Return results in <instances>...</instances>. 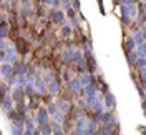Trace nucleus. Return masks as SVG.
Instances as JSON below:
<instances>
[{"label":"nucleus","mask_w":146,"mask_h":135,"mask_svg":"<svg viewBox=\"0 0 146 135\" xmlns=\"http://www.w3.org/2000/svg\"><path fill=\"white\" fill-rule=\"evenodd\" d=\"M143 37H145V40H146V28L143 30Z\"/></svg>","instance_id":"obj_29"},{"label":"nucleus","mask_w":146,"mask_h":135,"mask_svg":"<svg viewBox=\"0 0 146 135\" xmlns=\"http://www.w3.org/2000/svg\"><path fill=\"white\" fill-rule=\"evenodd\" d=\"M55 135H65L63 130H60V132H55Z\"/></svg>","instance_id":"obj_27"},{"label":"nucleus","mask_w":146,"mask_h":135,"mask_svg":"<svg viewBox=\"0 0 146 135\" xmlns=\"http://www.w3.org/2000/svg\"><path fill=\"white\" fill-rule=\"evenodd\" d=\"M48 90L52 92V95H55V93L58 92V85H56V82H50V85H48Z\"/></svg>","instance_id":"obj_20"},{"label":"nucleus","mask_w":146,"mask_h":135,"mask_svg":"<svg viewBox=\"0 0 146 135\" xmlns=\"http://www.w3.org/2000/svg\"><path fill=\"white\" fill-rule=\"evenodd\" d=\"M93 135H105V132H103V130H98V132H95Z\"/></svg>","instance_id":"obj_26"},{"label":"nucleus","mask_w":146,"mask_h":135,"mask_svg":"<svg viewBox=\"0 0 146 135\" xmlns=\"http://www.w3.org/2000/svg\"><path fill=\"white\" fill-rule=\"evenodd\" d=\"M50 18H52V22L53 24H62L65 20V13L62 10H53L52 13H50Z\"/></svg>","instance_id":"obj_3"},{"label":"nucleus","mask_w":146,"mask_h":135,"mask_svg":"<svg viewBox=\"0 0 146 135\" xmlns=\"http://www.w3.org/2000/svg\"><path fill=\"white\" fill-rule=\"evenodd\" d=\"M48 114L50 115H56L58 114V103H50L48 105Z\"/></svg>","instance_id":"obj_16"},{"label":"nucleus","mask_w":146,"mask_h":135,"mask_svg":"<svg viewBox=\"0 0 146 135\" xmlns=\"http://www.w3.org/2000/svg\"><path fill=\"white\" fill-rule=\"evenodd\" d=\"M138 58H139V57H138L136 50H135V52H126V60H128L129 65H133V67H135V63H136Z\"/></svg>","instance_id":"obj_7"},{"label":"nucleus","mask_w":146,"mask_h":135,"mask_svg":"<svg viewBox=\"0 0 146 135\" xmlns=\"http://www.w3.org/2000/svg\"><path fill=\"white\" fill-rule=\"evenodd\" d=\"M68 85H70V87H72L73 89V92H75V93H78V90L82 89V80H80V79H75V80H72L70 82V83H68Z\"/></svg>","instance_id":"obj_10"},{"label":"nucleus","mask_w":146,"mask_h":135,"mask_svg":"<svg viewBox=\"0 0 146 135\" xmlns=\"http://www.w3.org/2000/svg\"><path fill=\"white\" fill-rule=\"evenodd\" d=\"M15 75H17V77H25V75H27V67H25L23 63H17V67H15Z\"/></svg>","instance_id":"obj_8"},{"label":"nucleus","mask_w":146,"mask_h":135,"mask_svg":"<svg viewBox=\"0 0 146 135\" xmlns=\"http://www.w3.org/2000/svg\"><path fill=\"white\" fill-rule=\"evenodd\" d=\"M15 58H17V50L15 48H9L7 50V60H9V63H13Z\"/></svg>","instance_id":"obj_12"},{"label":"nucleus","mask_w":146,"mask_h":135,"mask_svg":"<svg viewBox=\"0 0 146 135\" xmlns=\"http://www.w3.org/2000/svg\"><path fill=\"white\" fill-rule=\"evenodd\" d=\"M12 97H13V100H15V102L22 103V102H23V89H22V87L15 89V90H13V93H12Z\"/></svg>","instance_id":"obj_5"},{"label":"nucleus","mask_w":146,"mask_h":135,"mask_svg":"<svg viewBox=\"0 0 146 135\" xmlns=\"http://www.w3.org/2000/svg\"><path fill=\"white\" fill-rule=\"evenodd\" d=\"M25 124H27V128H25V130H30V132H35V130H36L35 125H33V120L27 118V120H25Z\"/></svg>","instance_id":"obj_19"},{"label":"nucleus","mask_w":146,"mask_h":135,"mask_svg":"<svg viewBox=\"0 0 146 135\" xmlns=\"http://www.w3.org/2000/svg\"><path fill=\"white\" fill-rule=\"evenodd\" d=\"M136 0H121V5H135Z\"/></svg>","instance_id":"obj_23"},{"label":"nucleus","mask_w":146,"mask_h":135,"mask_svg":"<svg viewBox=\"0 0 146 135\" xmlns=\"http://www.w3.org/2000/svg\"><path fill=\"white\" fill-rule=\"evenodd\" d=\"M66 15L70 18H75V9H70V7H68V9H66Z\"/></svg>","instance_id":"obj_22"},{"label":"nucleus","mask_w":146,"mask_h":135,"mask_svg":"<svg viewBox=\"0 0 146 135\" xmlns=\"http://www.w3.org/2000/svg\"><path fill=\"white\" fill-rule=\"evenodd\" d=\"M62 35L70 37L72 35V27H70V25H63V27H62Z\"/></svg>","instance_id":"obj_18"},{"label":"nucleus","mask_w":146,"mask_h":135,"mask_svg":"<svg viewBox=\"0 0 146 135\" xmlns=\"http://www.w3.org/2000/svg\"><path fill=\"white\" fill-rule=\"evenodd\" d=\"M145 69H146V58H145Z\"/></svg>","instance_id":"obj_30"},{"label":"nucleus","mask_w":146,"mask_h":135,"mask_svg":"<svg viewBox=\"0 0 146 135\" xmlns=\"http://www.w3.org/2000/svg\"><path fill=\"white\" fill-rule=\"evenodd\" d=\"M40 132H42L43 135H52L53 127L50 125V124H43V125H40Z\"/></svg>","instance_id":"obj_13"},{"label":"nucleus","mask_w":146,"mask_h":135,"mask_svg":"<svg viewBox=\"0 0 146 135\" xmlns=\"http://www.w3.org/2000/svg\"><path fill=\"white\" fill-rule=\"evenodd\" d=\"M115 105H116V100H115V95L113 93H106L105 95V107H108V108H115Z\"/></svg>","instance_id":"obj_4"},{"label":"nucleus","mask_w":146,"mask_h":135,"mask_svg":"<svg viewBox=\"0 0 146 135\" xmlns=\"http://www.w3.org/2000/svg\"><path fill=\"white\" fill-rule=\"evenodd\" d=\"M125 48H126V52H135V50L138 48V44L135 42V38H133V37L126 40V45H125Z\"/></svg>","instance_id":"obj_6"},{"label":"nucleus","mask_w":146,"mask_h":135,"mask_svg":"<svg viewBox=\"0 0 146 135\" xmlns=\"http://www.w3.org/2000/svg\"><path fill=\"white\" fill-rule=\"evenodd\" d=\"M35 85H36V90L40 89V93H43V92H45V83H43V80H42V79H36Z\"/></svg>","instance_id":"obj_17"},{"label":"nucleus","mask_w":146,"mask_h":135,"mask_svg":"<svg viewBox=\"0 0 146 135\" xmlns=\"http://www.w3.org/2000/svg\"><path fill=\"white\" fill-rule=\"evenodd\" d=\"M7 89H9V85L3 82V83H2V99H3V97H7Z\"/></svg>","instance_id":"obj_21"},{"label":"nucleus","mask_w":146,"mask_h":135,"mask_svg":"<svg viewBox=\"0 0 146 135\" xmlns=\"http://www.w3.org/2000/svg\"><path fill=\"white\" fill-rule=\"evenodd\" d=\"M2 75H3V77L13 75V72H12V63H3V65H2Z\"/></svg>","instance_id":"obj_11"},{"label":"nucleus","mask_w":146,"mask_h":135,"mask_svg":"<svg viewBox=\"0 0 146 135\" xmlns=\"http://www.w3.org/2000/svg\"><path fill=\"white\" fill-rule=\"evenodd\" d=\"M52 5H53V9H56V7L60 5V0H53V2H52Z\"/></svg>","instance_id":"obj_25"},{"label":"nucleus","mask_w":146,"mask_h":135,"mask_svg":"<svg viewBox=\"0 0 146 135\" xmlns=\"http://www.w3.org/2000/svg\"><path fill=\"white\" fill-rule=\"evenodd\" d=\"M85 62H86V69L90 73L96 72V62H95V57L90 54V50H85Z\"/></svg>","instance_id":"obj_1"},{"label":"nucleus","mask_w":146,"mask_h":135,"mask_svg":"<svg viewBox=\"0 0 146 135\" xmlns=\"http://www.w3.org/2000/svg\"><path fill=\"white\" fill-rule=\"evenodd\" d=\"M73 9L80 10V0H73Z\"/></svg>","instance_id":"obj_24"},{"label":"nucleus","mask_w":146,"mask_h":135,"mask_svg":"<svg viewBox=\"0 0 146 135\" xmlns=\"http://www.w3.org/2000/svg\"><path fill=\"white\" fill-rule=\"evenodd\" d=\"M133 38H135V42H136L138 45L145 44V37H143V32H139V30H138L136 34H135V37H133Z\"/></svg>","instance_id":"obj_15"},{"label":"nucleus","mask_w":146,"mask_h":135,"mask_svg":"<svg viewBox=\"0 0 146 135\" xmlns=\"http://www.w3.org/2000/svg\"><path fill=\"white\" fill-rule=\"evenodd\" d=\"M136 54H138V57H143V58H145V57H146V44H141V45H138V48H136Z\"/></svg>","instance_id":"obj_14"},{"label":"nucleus","mask_w":146,"mask_h":135,"mask_svg":"<svg viewBox=\"0 0 146 135\" xmlns=\"http://www.w3.org/2000/svg\"><path fill=\"white\" fill-rule=\"evenodd\" d=\"M2 107H3L5 112H10V110H13V103H12V100L9 97H3L2 99Z\"/></svg>","instance_id":"obj_9"},{"label":"nucleus","mask_w":146,"mask_h":135,"mask_svg":"<svg viewBox=\"0 0 146 135\" xmlns=\"http://www.w3.org/2000/svg\"><path fill=\"white\" fill-rule=\"evenodd\" d=\"M48 110H43V108H38L36 112V122L38 125H43V124H48Z\"/></svg>","instance_id":"obj_2"},{"label":"nucleus","mask_w":146,"mask_h":135,"mask_svg":"<svg viewBox=\"0 0 146 135\" xmlns=\"http://www.w3.org/2000/svg\"><path fill=\"white\" fill-rule=\"evenodd\" d=\"M139 132H141V134H145V135H146V128H143V127H141V128H139Z\"/></svg>","instance_id":"obj_28"}]
</instances>
